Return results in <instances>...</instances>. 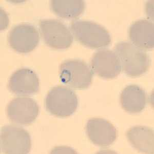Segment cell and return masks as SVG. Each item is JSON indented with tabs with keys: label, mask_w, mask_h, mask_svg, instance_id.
Masks as SVG:
<instances>
[{
	"label": "cell",
	"mask_w": 154,
	"mask_h": 154,
	"mask_svg": "<svg viewBox=\"0 0 154 154\" xmlns=\"http://www.w3.org/2000/svg\"><path fill=\"white\" fill-rule=\"evenodd\" d=\"M126 137L137 151L146 154H154V131L146 126H135L128 130Z\"/></svg>",
	"instance_id": "obj_14"
},
{
	"label": "cell",
	"mask_w": 154,
	"mask_h": 154,
	"mask_svg": "<svg viewBox=\"0 0 154 154\" xmlns=\"http://www.w3.org/2000/svg\"><path fill=\"white\" fill-rule=\"evenodd\" d=\"M93 72L104 79H113L120 74L121 63L115 52L109 49H101L93 55L91 61Z\"/></svg>",
	"instance_id": "obj_9"
},
{
	"label": "cell",
	"mask_w": 154,
	"mask_h": 154,
	"mask_svg": "<svg viewBox=\"0 0 154 154\" xmlns=\"http://www.w3.org/2000/svg\"><path fill=\"white\" fill-rule=\"evenodd\" d=\"M70 29L76 40L90 48H104L111 43L109 32L93 21L75 20L70 24Z\"/></svg>",
	"instance_id": "obj_2"
},
{
	"label": "cell",
	"mask_w": 154,
	"mask_h": 154,
	"mask_svg": "<svg viewBox=\"0 0 154 154\" xmlns=\"http://www.w3.org/2000/svg\"><path fill=\"white\" fill-rule=\"evenodd\" d=\"M122 109L130 114L141 112L147 103V95L142 88L130 85L123 90L120 97Z\"/></svg>",
	"instance_id": "obj_13"
},
{
	"label": "cell",
	"mask_w": 154,
	"mask_h": 154,
	"mask_svg": "<svg viewBox=\"0 0 154 154\" xmlns=\"http://www.w3.org/2000/svg\"><path fill=\"white\" fill-rule=\"evenodd\" d=\"M42 38L47 45L54 49H67L73 43V35L68 27L56 19H43L40 22Z\"/></svg>",
	"instance_id": "obj_5"
},
{
	"label": "cell",
	"mask_w": 154,
	"mask_h": 154,
	"mask_svg": "<svg viewBox=\"0 0 154 154\" xmlns=\"http://www.w3.org/2000/svg\"><path fill=\"white\" fill-rule=\"evenodd\" d=\"M128 35L132 44L142 50L154 47V23L146 19L139 20L131 24Z\"/></svg>",
	"instance_id": "obj_12"
},
{
	"label": "cell",
	"mask_w": 154,
	"mask_h": 154,
	"mask_svg": "<svg viewBox=\"0 0 154 154\" xmlns=\"http://www.w3.org/2000/svg\"><path fill=\"white\" fill-rule=\"evenodd\" d=\"M45 107L51 115L60 118L68 117L77 110L78 99L75 91L64 86H54L45 98Z\"/></svg>",
	"instance_id": "obj_3"
},
{
	"label": "cell",
	"mask_w": 154,
	"mask_h": 154,
	"mask_svg": "<svg viewBox=\"0 0 154 154\" xmlns=\"http://www.w3.org/2000/svg\"><path fill=\"white\" fill-rule=\"evenodd\" d=\"M1 149L5 154H26L32 147L31 137L23 128L7 125L1 130Z\"/></svg>",
	"instance_id": "obj_6"
},
{
	"label": "cell",
	"mask_w": 154,
	"mask_h": 154,
	"mask_svg": "<svg viewBox=\"0 0 154 154\" xmlns=\"http://www.w3.org/2000/svg\"><path fill=\"white\" fill-rule=\"evenodd\" d=\"M86 133L91 142L101 147H107L117 138L115 126L105 119L94 118L86 123Z\"/></svg>",
	"instance_id": "obj_11"
},
{
	"label": "cell",
	"mask_w": 154,
	"mask_h": 154,
	"mask_svg": "<svg viewBox=\"0 0 154 154\" xmlns=\"http://www.w3.org/2000/svg\"><path fill=\"white\" fill-rule=\"evenodd\" d=\"M62 82L77 89H87L91 85L93 74L87 63L80 60H66L60 66Z\"/></svg>",
	"instance_id": "obj_4"
},
{
	"label": "cell",
	"mask_w": 154,
	"mask_h": 154,
	"mask_svg": "<svg viewBox=\"0 0 154 154\" xmlns=\"http://www.w3.org/2000/svg\"><path fill=\"white\" fill-rule=\"evenodd\" d=\"M40 41L38 30L33 25L21 23L11 30L8 42L12 49L17 53L27 54L35 49Z\"/></svg>",
	"instance_id": "obj_7"
},
{
	"label": "cell",
	"mask_w": 154,
	"mask_h": 154,
	"mask_svg": "<svg viewBox=\"0 0 154 154\" xmlns=\"http://www.w3.org/2000/svg\"><path fill=\"white\" fill-rule=\"evenodd\" d=\"M39 106L35 100L29 97H18L7 105V115L10 121L17 125H27L35 121Z\"/></svg>",
	"instance_id": "obj_8"
},
{
	"label": "cell",
	"mask_w": 154,
	"mask_h": 154,
	"mask_svg": "<svg viewBox=\"0 0 154 154\" xmlns=\"http://www.w3.org/2000/svg\"><path fill=\"white\" fill-rule=\"evenodd\" d=\"M51 9L59 17L65 19H75L84 12L85 3L82 0H53Z\"/></svg>",
	"instance_id": "obj_15"
},
{
	"label": "cell",
	"mask_w": 154,
	"mask_h": 154,
	"mask_svg": "<svg viewBox=\"0 0 154 154\" xmlns=\"http://www.w3.org/2000/svg\"><path fill=\"white\" fill-rule=\"evenodd\" d=\"M8 88L18 96H32L39 91L40 80L37 74L28 68L19 69L11 75Z\"/></svg>",
	"instance_id": "obj_10"
},
{
	"label": "cell",
	"mask_w": 154,
	"mask_h": 154,
	"mask_svg": "<svg viewBox=\"0 0 154 154\" xmlns=\"http://www.w3.org/2000/svg\"><path fill=\"white\" fill-rule=\"evenodd\" d=\"M123 71L129 77L136 78L145 74L151 61L145 51L128 42H119L115 47Z\"/></svg>",
	"instance_id": "obj_1"
}]
</instances>
